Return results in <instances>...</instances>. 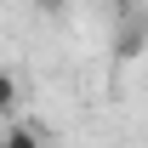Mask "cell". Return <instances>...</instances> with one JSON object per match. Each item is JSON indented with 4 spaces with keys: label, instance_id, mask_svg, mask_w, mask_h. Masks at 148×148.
I'll use <instances>...</instances> for the list:
<instances>
[{
    "label": "cell",
    "instance_id": "6da1fadb",
    "mask_svg": "<svg viewBox=\"0 0 148 148\" xmlns=\"http://www.w3.org/2000/svg\"><path fill=\"white\" fill-rule=\"evenodd\" d=\"M143 40H148L143 23H125V29L114 34V57H137V51H143Z\"/></svg>",
    "mask_w": 148,
    "mask_h": 148
},
{
    "label": "cell",
    "instance_id": "7a4b0ae2",
    "mask_svg": "<svg viewBox=\"0 0 148 148\" xmlns=\"http://www.w3.org/2000/svg\"><path fill=\"white\" fill-rule=\"evenodd\" d=\"M17 97H23L17 74H6V69H0V120H6V114H17Z\"/></svg>",
    "mask_w": 148,
    "mask_h": 148
},
{
    "label": "cell",
    "instance_id": "3957f363",
    "mask_svg": "<svg viewBox=\"0 0 148 148\" xmlns=\"http://www.w3.org/2000/svg\"><path fill=\"white\" fill-rule=\"evenodd\" d=\"M6 148H46V137L34 125H6Z\"/></svg>",
    "mask_w": 148,
    "mask_h": 148
},
{
    "label": "cell",
    "instance_id": "277c9868",
    "mask_svg": "<svg viewBox=\"0 0 148 148\" xmlns=\"http://www.w3.org/2000/svg\"><path fill=\"white\" fill-rule=\"evenodd\" d=\"M29 6H34V12H63L69 0H29Z\"/></svg>",
    "mask_w": 148,
    "mask_h": 148
},
{
    "label": "cell",
    "instance_id": "5b68a950",
    "mask_svg": "<svg viewBox=\"0 0 148 148\" xmlns=\"http://www.w3.org/2000/svg\"><path fill=\"white\" fill-rule=\"evenodd\" d=\"M103 6H114V12H131V0H103Z\"/></svg>",
    "mask_w": 148,
    "mask_h": 148
},
{
    "label": "cell",
    "instance_id": "8992f818",
    "mask_svg": "<svg viewBox=\"0 0 148 148\" xmlns=\"http://www.w3.org/2000/svg\"><path fill=\"white\" fill-rule=\"evenodd\" d=\"M0 148H6V131H0Z\"/></svg>",
    "mask_w": 148,
    "mask_h": 148
}]
</instances>
